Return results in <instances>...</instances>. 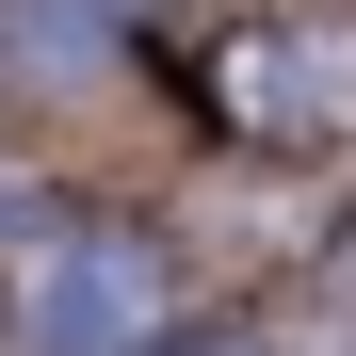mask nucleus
Masks as SVG:
<instances>
[{
    "label": "nucleus",
    "mask_w": 356,
    "mask_h": 356,
    "mask_svg": "<svg viewBox=\"0 0 356 356\" xmlns=\"http://www.w3.org/2000/svg\"><path fill=\"white\" fill-rule=\"evenodd\" d=\"M17 324H33V356H130V340L162 324V275H146L130 243H65V259L33 275Z\"/></svg>",
    "instance_id": "nucleus-1"
}]
</instances>
